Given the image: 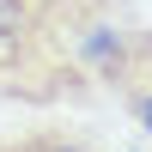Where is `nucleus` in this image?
I'll list each match as a JSON object with an SVG mask.
<instances>
[{"label": "nucleus", "instance_id": "f257e3e1", "mask_svg": "<svg viewBox=\"0 0 152 152\" xmlns=\"http://www.w3.org/2000/svg\"><path fill=\"white\" fill-rule=\"evenodd\" d=\"M97 85L67 37L37 18L31 0H0V104L12 110H79Z\"/></svg>", "mask_w": 152, "mask_h": 152}, {"label": "nucleus", "instance_id": "f03ea898", "mask_svg": "<svg viewBox=\"0 0 152 152\" xmlns=\"http://www.w3.org/2000/svg\"><path fill=\"white\" fill-rule=\"evenodd\" d=\"M104 85L116 91V104L134 116V128L152 140V24H146V31H122L116 67L104 73Z\"/></svg>", "mask_w": 152, "mask_h": 152}, {"label": "nucleus", "instance_id": "7ed1b4c3", "mask_svg": "<svg viewBox=\"0 0 152 152\" xmlns=\"http://www.w3.org/2000/svg\"><path fill=\"white\" fill-rule=\"evenodd\" d=\"M37 18L49 24L55 37H67V43H79L85 31H97V24H110L122 12V0H31Z\"/></svg>", "mask_w": 152, "mask_h": 152}, {"label": "nucleus", "instance_id": "20e7f679", "mask_svg": "<svg viewBox=\"0 0 152 152\" xmlns=\"http://www.w3.org/2000/svg\"><path fill=\"white\" fill-rule=\"evenodd\" d=\"M0 152H97V146L85 134H73V128H31V134L0 140Z\"/></svg>", "mask_w": 152, "mask_h": 152}]
</instances>
